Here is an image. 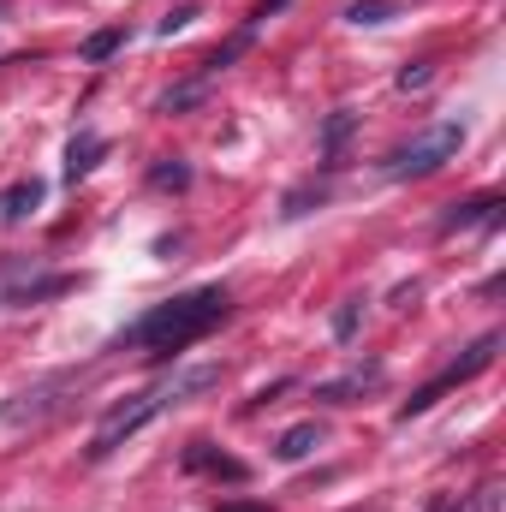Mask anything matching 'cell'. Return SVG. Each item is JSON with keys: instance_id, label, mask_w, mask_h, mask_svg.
<instances>
[{"instance_id": "6da1fadb", "label": "cell", "mask_w": 506, "mask_h": 512, "mask_svg": "<svg viewBox=\"0 0 506 512\" xmlns=\"http://www.w3.org/2000/svg\"><path fill=\"white\" fill-rule=\"evenodd\" d=\"M221 316H227V286H203V292H185V298H173V304H155L143 322H131L126 346H137V352H185V346H197Z\"/></svg>"}, {"instance_id": "7a4b0ae2", "label": "cell", "mask_w": 506, "mask_h": 512, "mask_svg": "<svg viewBox=\"0 0 506 512\" xmlns=\"http://www.w3.org/2000/svg\"><path fill=\"white\" fill-rule=\"evenodd\" d=\"M459 149H465V126L447 120V126H429V131H417L411 143H399V149L381 161V173H387V179H423V173H435L441 161H453Z\"/></svg>"}, {"instance_id": "3957f363", "label": "cell", "mask_w": 506, "mask_h": 512, "mask_svg": "<svg viewBox=\"0 0 506 512\" xmlns=\"http://www.w3.org/2000/svg\"><path fill=\"white\" fill-rule=\"evenodd\" d=\"M161 405H167V387H143V393L120 399V405H114V411L96 423V435H90V447H84V453H90V459H108L114 447H126L131 435H137V429H143V423L161 411Z\"/></svg>"}, {"instance_id": "277c9868", "label": "cell", "mask_w": 506, "mask_h": 512, "mask_svg": "<svg viewBox=\"0 0 506 512\" xmlns=\"http://www.w3.org/2000/svg\"><path fill=\"white\" fill-rule=\"evenodd\" d=\"M495 346H501V334H483V340H477V346H471V352H465L459 364H447V370H441L435 382H423V387H417V393H411V399L399 405V417L411 423V417H423V411H429V405H435L441 393H453V387H465L471 376H483V370L495 364Z\"/></svg>"}, {"instance_id": "5b68a950", "label": "cell", "mask_w": 506, "mask_h": 512, "mask_svg": "<svg viewBox=\"0 0 506 512\" xmlns=\"http://www.w3.org/2000/svg\"><path fill=\"white\" fill-rule=\"evenodd\" d=\"M78 387L72 370H60V376H42V382L18 387L6 405H0V429H30V423H42V417H54L60 405H66V393Z\"/></svg>"}, {"instance_id": "8992f818", "label": "cell", "mask_w": 506, "mask_h": 512, "mask_svg": "<svg viewBox=\"0 0 506 512\" xmlns=\"http://www.w3.org/2000/svg\"><path fill=\"white\" fill-rule=\"evenodd\" d=\"M72 286H78L72 274H36L30 256L0 262V310H6V304H42V298H54V292H72Z\"/></svg>"}, {"instance_id": "52a82bcc", "label": "cell", "mask_w": 506, "mask_h": 512, "mask_svg": "<svg viewBox=\"0 0 506 512\" xmlns=\"http://www.w3.org/2000/svg\"><path fill=\"white\" fill-rule=\"evenodd\" d=\"M501 197H471V203H453L447 215H441V233H465V227H495L501 221Z\"/></svg>"}, {"instance_id": "ba28073f", "label": "cell", "mask_w": 506, "mask_h": 512, "mask_svg": "<svg viewBox=\"0 0 506 512\" xmlns=\"http://www.w3.org/2000/svg\"><path fill=\"white\" fill-rule=\"evenodd\" d=\"M221 376H227V370H221V364H185V370H179V376H167V405H179V399H197V393H209V387H221Z\"/></svg>"}, {"instance_id": "9c48e42d", "label": "cell", "mask_w": 506, "mask_h": 512, "mask_svg": "<svg viewBox=\"0 0 506 512\" xmlns=\"http://www.w3.org/2000/svg\"><path fill=\"white\" fill-rule=\"evenodd\" d=\"M381 382V364H358L352 376H340V382H322L316 387V399H328V405H352L364 387H376Z\"/></svg>"}, {"instance_id": "30bf717a", "label": "cell", "mask_w": 506, "mask_h": 512, "mask_svg": "<svg viewBox=\"0 0 506 512\" xmlns=\"http://www.w3.org/2000/svg\"><path fill=\"white\" fill-rule=\"evenodd\" d=\"M42 203V179H18L12 191H0V227H18L24 215H36Z\"/></svg>"}, {"instance_id": "8fae6325", "label": "cell", "mask_w": 506, "mask_h": 512, "mask_svg": "<svg viewBox=\"0 0 506 512\" xmlns=\"http://www.w3.org/2000/svg\"><path fill=\"white\" fill-rule=\"evenodd\" d=\"M322 447V423H292L280 441H274V459H286V465H298V459H310Z\"/></svg>"}, {"instance_id": "7c38bea8", "label": "cell", "mask_w": 506, "mask_h": 512, "mask_svg": "<svg viewBox=\"0 0 506 512\" xmlns=\"http://www.w3.org/2000/svg\"><path fill=\"white\" fill-rule=\"evenodd\" d=\"M102 155H108V137H96V131L72 137V149H66V179L78 185V179H84V173H90V167H96Z\"/></svg>"}, {"instance_id": "4fadbf2b", "label": "cell", "mask_w": 506, "mask_h": 512, "mask_svg": "<svg viewBox=\"0 0 506 512\" xmlns=\"http://www.w3.org/2000/svg\"><path fill=\"white\" fill-rule=\"evenodd\" d=\"M209 90H215V78H209V72H197L191 84H179V90H167V96H161L155 108H161V114H185V108H197V102H209Z\"/></svg>"}, {"instance_id": "5bb4252c", "label": "cell", "mask_w": 506, "mask_h": 512, "mask_svg": "<svg viewBox=\"0 0 506 512\" xmlns=\"http://www.w3.org/2000/svg\"><path fill=\"white\" fill-rule=\"evenodd\" d=\"M120 48H126V30L114 24V30H96V36L84 42V60H90V66H102V60H108V54H120Z\"/></svg>"}, {"instance_id": "9a60e30c", "label": "cell", "mask_w": 506, "mask_h": 512, "mask_svg": "<svg viewBox=\"0 0 506 512\" xmlns=\"http://www.w3.org/2000/svg\"><path fill=\"white\" fill-rule=\"evenodd\" d=\"M352 126H358V114H352V108H340V114L322 126V155H340V143L352 137Z\"/></svg>"}, {"instance_id": "2e32d148", "label": "cell", "mask_w": 506, "mask_h": 512, "mask_svg": "<svg viewBox=\"0 0 506 512\" xmlns=\"http://www.w3.org/2000/svg\"><path fill=\"white\" fill-rule=\"evenodd\" d=\"M149 185H161V191H185V185H191V167H179V161H155V167H149Z\"/></svg>"}, {"instance_id": "e0dca14e", "label": "cell", "mask_w": 506, "mask_h": 512, "mask_svg": "<svg viewBox=\"0 0 506 512\" xmlns=\"http://www.w3.org/2000/svg\"><path fill=\"white\" fill-rule=\"evenodd\" d=\"M387 12H393V0H358V6L346 12V18H352V24H381Z\"/></svg>"}, {"instance_id": "ac0fdd59", "label": "cell", "mask_w": 506, "mask_h": 512, "mask_svg": "<svg viewBox=\"0 0 506 512\" xmlns=\"http://www.w3.org/2000/svg\"><path fill=\"white\" fill-rule=\"evenodd\" d=\"M429 78H435V60H417V66H405V72H399V90H423Z\"/></svg>"}, {"instance_id": "d6986e66", "label": "cell", "mask_w": 506, "mask_h": 512, "mask_svg": "<svg viewBox=\"0 0 506 512\" xmlns=\"http://www.w3.org/2000/svg\"><path fill=\"white\" fill-rule=\"evenodd\" d=\"M334 334H340V340H352V334H358V298L334 310Z\"/></svg>"}, {"instance_id": "ffe728a7", "label": "cell", "mask_w": 506, "mask_h": 512, "mask_svg": "<svg viewBox=\"0 0 506 512\" xmlns=\"http://www.w3.org/2000/svg\"><path fill=\"white\" fill-rule=\"evenodd\" d=\"M471 512H501V483H483V489L471 495Z\"/></svg>"}, {"instance_id": "44dd1931", "label": "cell", "mask_w": 506, "mask_h": 512, "mask_svg": "<svg viewBox=\"0 0 506 512\" xmlns=\"http://www.w3.org/2000/svg\"><path fill=\"white\" fill-rule=\"evenodd\" d=\"M191 18H197V6H179V12H173V18H161V36H173V30H185V24H191Z\"/></svg>"}, {"instance_id": "7402d4cb", "label": "cell", "mask_w": 506, "mask_h": 512, "mask_svg": "<svg viewBox=\"0 0 506 512\" xmlns=\"http://www.w3.org/2000/svg\"><path fill=\"white\" fill-rule=\"evenodd\" d=\"M429 512H459V501H453V495H441V501H435Z\"/></svg>"}, {"instance_id": "603a6c76", "label": "cell", "mask_w": 506, "mask_h": 512, "mask_svg": "<svg viewBox=\"0 0 506 512\" xmlns=\"http://www.w3.org/2000/svg\"><path fill=\"white\" fill-rule=\"evenodd\" d=\"M0 6H6V0H0Z\"/></svg>"}]
</instances>
